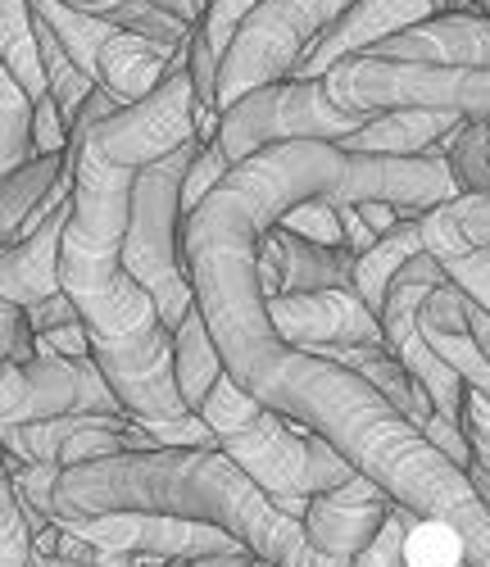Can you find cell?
<instances>
[{
  "label": "cell",
  "mask_w": 490,
  "mask_h": 567,
  "mask_svg": "<svg viewBox=\"0 0 490 567\" xmlns=\"http://www.w3.org/2000/svg\"><path fill=\"white\" fill-rule=\"evenodd\" d=\"M346 168L350 155L327 141H290L236 164L182 231L195 305L241 391L323 436L414 517L455 527L468 545V567H490V508L477 499L468 472L359 372L290 350L268 318V296L259 287L264 231L305 200H331Z\"/></svg>",
  "instance_id": "1"
},
{
  "label": "cell",
  "mask_w": 490,
  "mask_h": 567,
  "mask_svg": "<svg viewBox=\"0 0 490 567\" xmlns=\"http://www.w3.org/2000/svg\"><path fill=\"white\" fill-rule=\"evenodd\" d=\"M132 182L136 173L105 159L91 146L86 132L78 151L73 218L64 231L60 277H64V296L78 305V318L91 337V359L110 377L127 417L155 436L173 427V422L191 417V409L177 391L169 322L151 300V291L123 264Z\"/></svg>",
  "instance_id": "2"
},
{
  "label": "cell",
  "mask_w": 490,
  "mask_h": 567,
  "mask_svg": "<svg viewBox=\"0 0 490 567\" xmlns=\"http://www.w3.org/2000/svg\"><path fill=\"white\" fill-rule=\"evenodd\" d=\"M105 513H160L232 532L273 567H323L305 523L259 491L223 450H151L64 467L55 482V523Z\"/></svg>",
  "instance_id": "3"
},
{
  "label": "cell",
  "mask_w": 490,
  "mask_h": 567,
  "mask_svg": "<svg viewBox=\"0 0 490 567\" xmlns=\"http://www.w3.org/2000/svg\"><path fill=\"white\" fill-rule=\"evenodd\" d=\"M201 417L218 436V450L251 477L259 491L282 499H318L336 486L359 477L346 454H336L323 436L296 427L277 409L259 404L251 391H241L223 372L218 386L210 391Z\"/></svg>",
  "instance_id": "4"
},
{
  "label": "cell",
  "mask_w": 490,
  "mask_h": 567,
  "mask_svg": "<svg viewBox=\"0 0 490 567\" xmlns=\"http://www.w3.org/2000/svg\"><path fill=\"white\" fill-rule=\"evenodd\" d=\"M201 146L205 141H191V146H182L177 155L141 168L132 182L123 264L160 305L169 332H177L186 322V313L195 309V287H191V272H186V250H182V231H186L182 186H186V173H191L195 155H201Z\"/></svg>",
  "instance_id": "5"
},
{
  "label": "cell",
  "mask_w": 490,
  "mask_h": 567,
  "mask_svg": "<svg viewBox=\"0 0 490 567\" xmlns=\"http://www.w3.org/2000/svg\"><path fill=\"white\" fill-rule=\"evenodd\" d=\"M327 91L350 114H459V118H490V73L477 69H436V64H405V60H368L355 55L327 73Z\"/></svg>",
  "instance_id": "6"
},
{
  "label": "cell",
  "mask_w": 490,
  "mask_h": 567,
  "mask_svg": "<svg viewBox=\"0 0 490 567\" xmlns=\"http://www.w3.org/2000/svg\"><path fill=\"white\" fill-rule=\"evenodd\" d=\"M32 10L60 37V45L73 55V64L101 91H110L123 110L141 105L145 96H155L177 69H191V51H173V45L136 37L119 23L78 14L64 6V0H32Z\"/></svg>",
  "instance_id": "7"
},
{
  "label": "cell",
  "mask_w": 490,
  "mask_h": 567,
  "mask_svg": "<svg viewBox=\"0 0 490 567\" xmlns=\"http://www.w3.org/2000/svg\"><path fill=\"white\" fill-rule=\"evenodd\" d=\"M355 0H264V6L241 23L232 51L218 69V114L245 101L251 91L296 78L314 41L346 14Z\"/></svg>",
  "instance_id": "8"
},
{
  "label": "cell",
  "mask_w": 490,
  "mask_h": 567,
  "mask_svg": "<svg viewBox=\"0 0 490 567\" xmlns=\"http://www.w3.org/2000/svg\"><path fill=\"white\" fill-rule=\"evenodd\" d=\"M364 123H368L364 114H350L331 101L327 82L286 78L264 91H251L245 101L223 110L218 146L232 164H245L273 146H290V141H327V146H340Z\"/></svg>",
  "instance_id": "9"
},
{
  "label": "cell",
  "mask_w": 490,
  "mask_h": 567,
  "mask_svg": "<svg viewBox=\"0 0 490 567\" xmlns=\"http://www.w3.org/2000/svg\"><path fill=\"white\" fill-rule=\"evenodd\" d=\"M60 527L91 540L101 554H119L127 567H191L201 558L251 554L223 527L182 523V517H160V513H105V517H78V523H60Z\"/></svg>",
  "instance_id": "10"
},
{
  "label": "cell",
  "mask_w": 490,
  "mask_h": 567,
  "mask_svg": "<svg viewBox=\"0 0 490 567\" xmlns=\"http://www.w3.org/2000/svg\"><path fill=\"white\" fill-rule=\"evenodd\" d=\"M446 281L450 277H446V268H440V259L418 255L396 281H390L386 305H381V332H386V350L414 372V382L431 395L436 413L459 422L468 386H463V377L446 359H440L427 346V337H422V305L431 300L436 287H446Z\"/></svg>",
  "instance_id": "11"
},
{
  "label": "cell",
  "mask_w": 490,
  "mask_h": 567,
  "mask_svg": "<svg viewBox=\"0 0 490 567\" xmlns=\"http://www.w3.org/2000/svg\"><path fill=\"white\" fill-rule=\"evenodd\" d=\"M191 141H201V101H195L191 69H177L155 96H145L141 105H127L101 127H91V146L132 173L177 155Z\"/></svg>",
  "instance_id": "12"
},
{
  "label": "cell",
  "mask_w": 490,
  "mask_h": 567,
  "mask_svg": "<svg viewBox=\"0 0 490 567\" xmlns=\"http://www.w3.org/2000/svg\"><path fill=\"white\" fill-rule=\"evenodd\" d=\"M164 450L151 432L132 417L110 413H69L32 427H6V458L19 463H55V467H82L119 454H151Z\"/></svg>",
  "instance_id": "13"
},
{
  "label": "cell",
  "mask_w": 490,
  "mask_h": 567,
  "mask_svg": "<svg viewBox=\"0 0 490 567\" xmlns=\"http://www.w3.org/2000/svg\"><path fill=\"white\" fill-rule=\"evenodd\" d=\"M459 182L450 173V159L431 151V155H414V159H386V155H350L346 182L336 186L331 205H396L405 218H422L440 205L459 200Z\"/></svg>",
  "instance_id": "14"
},
{
  "label": "cell",
  "mask_w": 490,
  "mask_h": 567,
  "mask_svg": "<svg viewBox=\"0 0 490 567\" xmlns=\"http://www.w3.org/2000/svg\"><path fill=\"white\" fill-rule=\"evenodd\" d=\"M268 318L290 350H336V346H386L381 318L364 305L359 291H305L273 296Z\"/></svg>",
  "instance_id": "15"
},
{
  "label": "cell",
  "mask_w": 490,
  "mask_h": 567,
  "mask_svg": "<svg viewBox=\"0 0 490 567\" xmlns=\"http://www.w3.org/2000/svg\"><path fill=\"white\" fill-rule=\"evenodd\" d=\"M390 513H396V499L359 472V477H350L346 486H336L309 504L305 536H309L323 567H350L386 532Z\"/></svg>",
  "instance_id": "16"
},
{
  "label": "cell",
  "mask_w": 490,
  "mask_h": 567,
  "mask_svg": "<svg viewBox=\"0 0 490 567\" xmlns=\"http://www.w3.org/2000/svg\"><path fill=\"white\" fill-rule=\"evenodd\" d=\"M436 14V0H355L305 55L296 69V82H327L336 64H346L355 55H368L372 45L409 32L414 23H427Z\"/></svg>",
  "instance_id": "17"
},
{
  "label": "cell",
  "mask_w": 490,
  "mask_h": 567,
  "mask_svg": "<svg viewBox=\"0 0 490 567\" xmlns=\"http://www.w3.org/2000/svg\"><path fill=\"white\" fill-rule=\"evenodd\" d=\"M86 413L82 359H32L0 368V427H32Z\"/></svg>",
  "instance_id": "18"
},
{
  "label": "cell",
  "mask_w": 490,
  "mask_h": 567,
  "mask_svg": "<svg viewBox=\"0 0 490 567\" xmlns=\"http://www.w3.org/2000/svg\"><path fill=\"white\" fill-rule=\"evenodd\" d=\"M368 60H405L436 69H477L490 73V19L486 14H431L409 32L372 45Z\"/></svg>",
  "instance_id": "19"
},
{
  "label": "cell",
  "mask_w": 490,
  "mask_h": 567,
  "mask_svg": "<svg viewBox=\"0 0 490 567\" xmlns=\"http://www.w3.org/2000/svg\"><path fill=\"white\" fill-rule=\"evenodd\" d=\"M69 218H73V200L60 205L32 236H23L19 246L0 250V300L23 305V309H37V305H45V300L64 296L60 259H64Z\"/></svg>",
  "instance_id": "20"
},
{
  "label": "cell",
  "mask_w": 490,
  "mask_h": 567,
  "mask_svg": "<svg viewBox=\"0 0 490 567\" xmlns=\"http://www.w3.org/2000/svg\"><path fill=\"white\" fill-rule=\"evenodd\" d=\"M264 0H210L205 19L195 23V41H191V82H195V101H201V141H218V69L223 55L232 51V41L241 32V23L251 19Z\"/></svg>",
  "instance_id": "21"
},
{
  "label": "cell",
  "mask_w": 490,
  "mask_h": 567,
  "mask_svg": "<svg viewBox=\"0 0 490 567\" xmlns=\"http://www.w3.org/2000/svg\"><path fill=\"white\" fill-rule=\"evenodd\" d=\"M468 309L472 300L455 287V281H446V287H436L431 300L422 305V337L427 346L446 359L468 391H481L490 400V359L477 350L472 341V327H468Z\"/></svg>",
  "instance_id": "22"
},
{
  "label": "cell",
  "mask_w": 490,
  "mask_h": 567,
  "mask_svg": "<svg viewBox=\"0 0 490 567\" xmlns=\"http://www.w3.org/2000/svg\"><path fill=\"white\" fill-rule=\"evenodd\" d=\"M459 114H427V110H400V114H372L350 141H340L346 155H386V159H414L440 151V141L459 132Z\"/></svg>",
  "instance_id": "23"
},
{
  "label": "cell",
  "mask_w": 490,
  "mask_h": 567,
  "mask_svg": "<svg viewBox=\"0 0 490 567\" xmlns=\"http://www.w3.org/2000/svg\"><path fill=\"white\" fill-rule=\"evenodd\" d=\"M273 241L282 250V296L305 291H355V250H327L296 231H282L273 223Z\"/></svg>",
  "instance_id": "24"
},
{
  "label": "cell",
  "mask_w": 490,
  "mask_h": 567,
  "mask_svg": "<svg viewBox=\"0 0 490 567\" xmlns=\"http://www.w3.org/2000/svg\"><path fill=\"white\" fill-rule=\"evenodd\" d=\"M323 359H331V363H340V368H350V372H359L368 386H377L390 404H396L414 427L422 432L427 427V417L436 413V404H431V395L414 382V372L390 354L386 346H336V350H323Z\"/></svg>",
  "instance_id": "25"
},
{
  "label": "cell",
  "mask_w": 490,
  "mask_h": 567,
  "mask_svg": "<svg viewBox=\"0 0 490 567\" xmlns=\"http://www.w3.org/2000/svg\"><path fill=\"white\" fill-rule=\"evenodd\" d=\"M173 368H177V391H182L186 409L201 413L210 391L218 386V377L227 372V363L218 354V341L210 337V322H205L201 305H195L186 313V322L173 332Z\"/></svg>",
  "instance_id": "26"
},
{
  "label": "cell",
  "mask_w": 490,
  "mask_h": 567,
  "mask_svg": "<svg viewBox=\"0 0 490 567\" xmlns=\"http://www.w3.org/2000/svg\"><path fill=\"white\" fill-rule=\"evenodd\" d=\"M422 223V246L431 259H455L472 250H490V196H459L418 218Z\"/></svg>",
  "instance_id": "27"
},
{
  "label": "cell",
  "mask_w": 490,
  "mask_h": 567,
  "mask_svg": "<svg viewBox=\"0 0 490 567\" xmlns=\"http://www.w3.org/2000/svg\"><path fill=\"white\" fill-rule=\"evenodd\" d=\"M418 255H427L422 246V223L418 218H405L400 227H390L381 241L355 259V291L364 296V305L381 318V305H386V291H390V281H396Z\"/></svg>",
  "instance_id": "28"
},
{
  "label": "cell",
  "mask_w": 490,
  "mask_h": 567,
  "mask_svg": "<svg viewBox=\"0 0 490 567\" xmlns=\"http://www.w3.org/2000/svg\"><path fill=\"white\" fill-rule=\"evenodd\" d=\"M0 60H6V73L19 78V86L28 91L32 101L51 96L32 0H0Z\"/></svg>",
  "instance_id": "29"
},
{
  "label": "cell",
  "mask_w": 490,
  "mask_h": 567,
  "mask_svg": "<svg viewBox=\"0 0 490 567\" xmlns=\"http://www.w3.org/2000/svg\"><path fill=\"white\" fill-rule=\"evenodd\" d=\"M69 10L78 14H91V19H105V23H119L136 37H151L160 45H173V51H191V41H195V28L155 10V6H145V0H64Z\"/></svg>",
  "instance_id": "30"
},
{
  "label": "cell",
  "mask_w": 490,
  "mask_h": 567,
  "mask_svg": "<svg viewBox=\"0 0 490 567\" xmlns=\"http://www.w3.org/2000/svg\"><path fill=\"white\" fill-rule=\"evenodd\" d=\"M32 123H37V101L19 86L14 73L0 69V173L6 177L37 159Z\"/></svg>",
  "instance_id": "31"
},
{
  "label": "cell",
  "mask_w": 490,
  "mask_h": 567,
  "mask_svg": "<svg viewBox=\"0 0 490 567\" xmlns=\"http://www.w3.org/2000/svg\"><path fill=\"white\" fill-rule=\"evenodd\" d=\"M440 155L463 196H490V118H463L455 136L440 141Z\"/></svg>",
  "instance_id": "32"
},
{
  "label": "cell",
  "mask_w": 490,
  "mask_h": 567,
  "mask_svg": "<svg viewBox=\"0 0 490 567\" xmlns=\"http://www.w3.org/2000/svg\"><path fill=\"white\" fill-rule=\"evenodd\" d=\"M459 427L468 436L472 463H468V482L477 491V499L490 508V400L481 391L463 395V413H459Z\"/></svg>",
  "instance_id": "33"
},
{
  "label": "cell",
  "mask_w": 490,
  "mask_h": 567,
  "mask_svg": "<svg viewBox=\"0 0 490 567\" xmlns=\"http://www.w3.org/2000/svg\"><path fill=\"white\" fill-rule=\"evenodd\" d=\"M37 563V532L32 517L23 513L14 486L0 491V567H32Z\"/></svg>",
  "instance_id": "34"
},
{
  "label": "cell",
  "mask_w": 490,
  "mask_h": 567,
  "mask_svg": "<svg viewBox=\"0 0 490 567\" xmlns=\"http://www.w3.org/2000/svg\"><path fill=\"white\" fill-rule=\"evenodd\" d=\"M282 231H296L314 246H327V250H346V223H340V209L331 200H305L296 209H286L277 218Z\"/></svg>",
  "instance_id": "35"
},
{
  "label": "cell",
  "mask_w": 490,
  "mask_h": 567,
  "mask_svg": "<svg viewBox=\"0 0 490 567\" xmlns=\"http://www.w3.org/2000/svg\"><path fill=\"white\" fill-rule=\"evenodd\" d=\"M232 168H236V164L223 155L218 141H205L201 155H195V164H191V173H186V186H182V214L191 218L195 209H201V205L218 192V186L227 182Z\"/></svg>",
  "instance_id": "36"
},
{
  "label": "cell",
  "mask_w": 490,
  "mask_h": 567,
  "mask_svg": "<svg viewBox=\"0 0 490 567\" xmlns=\"http://www.w3.org/2000/svg\"><path fill=\"white\" fill-rule=\"evenodd\" d=\"M414 523H422V517H414L409 508H400V504H396V513H390L386 532H381V536L372 540V549H368V554H359L350 567H405V545H409Z\"/></svg>",
  "instance_id": "37"
},
{
  "label": "cell",
  "mask_w": 490,
  "mask_h": 567,
  "mask_svg": "<svg viewBox=\"0 0 490 567\" xmlns=\"http://www.w3.org/2000/svg\"><path fill=\"white\" fill-rule=\"evenodd\" d=\"M0 354L6 363H32L37 359V327L23 305L0 300Z\"/></svg>",
  "instance_id": "38"
},
{
  "label": "cell",
  "mask_w": 490,
  "mask_h": 567,
  "mask_svg": "<svg viewBox=\"0 0 490 567\" xmlns=\"http://www.w3.org/2000/svg\"><path fill=\"white\" fill-rule=\"evenodd\" d=\"M440 268H446V277L455 281V287H459L472 305H481V309L490 313V250L455 255V259H446Z\"/></svg>",
  "instance_id": "39"
},
{
  "label": "cell",
  "mask_w": 490,
  "mask_h": 567,
  "mask_svg": "<svg viewBox=\"0 0 490 567\" xmlns=\"http://www.w3.org/2000/svg\"><path fill=\"white\" fill-rule=\"evenodd\" d=\"M422 436L446 454L455 467H463L468 472V463H472V450H468V436H463V427L459 422H450V417H440V413H431L427 417V427H422Z\"/></svg>",
  "instance_id": "40"
},
{
  "label": "cell",
  "mask_w": 490,
  "mask_h": 567,
  "mask_svg": "<svg viewBox=\"0 0 490 567\" xmlns=\"http://www.w3.org/2000/svg\"><path fill=\"white\" fill-rule=\"evenodd\" d=\"M28 318H32V327H37V337H41V332H60V327H69V322H82V318H78V305H73L69 296H55V300L28 309Z\"/></svg>",
  "instance_id": "41"
},
{
  "label": "cell",
  "mask_w": 490,
  "mask_h": 567,
  "mask_svg": "<svg viewBox=\"0 0 490 567\" xmlns=\"http://www.w3.org/2000/svg\"><path fill=\"white\" fill-rule=\"evenodd\" d=\"M350 209H359V218L368 223L372 236H386L390 227H400V223H405V214H400L396 205H377V200H372V205H350Z\"/></svg>",
  "instance_id": "42"
},
{
  "label": "cell",
  "mask_w": 490,
  "mask_h": 567,
  "mask_svg": "<svg viewBox=\"0 0 490 567\" xmlns=\"http://www.w3.org/2000/svg\"><path fill=\"white\" fill-rule=\"evenodd\" d=\"M145 6H155V10H164V14H173V19H182V23H201L205 19V6L210 0H145Z\"/></svg>",
  "instance_id": "43"
},
{
  "label": "cell",
  "mask_w": 490,
  "mask_h": 567,
  "mask_svg": "<svg viewBox=\"0 0 490 567\" xmlns=\"http://www.w3.org/2000/svg\"><path fill=\"white\" fill-rule=\"evenodd\" d=\"M468 327H472V341H477V350L490 359V313H486L481 305H472V309H468Z\"/></svg>",
  "instance_id": "44"
},
{
  "label": "cell",
  "mask_w": 490,
  "mask_h": 567,
  "mask_svg": "<svg viewBox=\"0 0 490 567\" xmlns=\"http://www.w3.org/2000/svg\"><path fill=\"white\" fill-rule=\"evenodd\" d=\"M264 558L255 554H236V558H201V563H191V567H259Z\"/></svg>",
  "instance_id": "45"
},
{
  "label": "cell",
  "mask_w": 490,
  "mask_h": 567,
  "mask_svg": "<svg viewBox=\"0 0 490 567\" xmlns=\"http://www.w3.org/2000/svg\"><path fill=\"white\" fill-rule=\"evenodd\" d=\"M37 567H95V563H69V558H37Z\"/></svg>",
  "instance_id": "46"
},
{
  "label": "cell",
  "mask_w": 490,
  "mask_h": 567,
  "mask_svg": "<svg viewBox=\"0 0 490 567\" xmlns=\"http://www.w3.org/2000/svg\"><path fill=\"white\" fill-rule=\"evenodd\" d=\"M477 10H481V14L490 19V0H477Z\"/></svg>",
  "instance_id": "47"
},
{
  "label": "cell",
  "mask_w": 490,
  "mask_h": 567,
  "mask_svg": "<svg viewBox=\"0 0 490 567\" xmlns=\"http://www.w3.org/2000/svg\"><path fill=\"white\" fill-rule=\"evenodd\" d=\"M450 10V0H436V14H446Z\"/></svg>",
  "instance_id": "48"
},
{
  "label": "cell",
  "mask_w": 490,
  "mask_h": 567,
  "mask_svg": "<svg viewBox=\"0 0 490 567\" xmlns=\"http://www.w3.org/2000/svg\"><path fill=\"white\" fill-rule=\"evenodd\" d=\"M405 567H414V563H405Z\"/></svg>",
  "instance_id": "49"
},
{
  "label": "cell",
  "mask_w": 490,
  "mask_h": 567,
  "mask_svg": "<svg viewBox=\"0 0 490 567\" xmlns=\"http://www.w3.org/2000/svg\"><path fill=\"white\" fill-rule=\"evenodd\" d=\"M32 567H37V563H32Z\"/></svg>",
  "instance_id": "50"
}]
</instances>
